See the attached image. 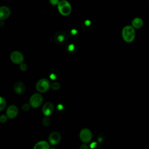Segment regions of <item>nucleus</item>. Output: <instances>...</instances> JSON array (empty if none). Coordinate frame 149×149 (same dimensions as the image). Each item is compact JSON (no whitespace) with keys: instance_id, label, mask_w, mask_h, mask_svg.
I'll return each instance as SVG.
<instances>
[{"instance_id":"obj_1","label":"nucleus","mask_w":149,"mask_h":149,"mask_svg":"<svg viewBox=\"0 0 149 149\" xmlns=\"http://www.w3.org/2000/svg\"><path fill=\"white\" fill-rule=\"evenodd\" d=\"M122 36L126 42L130 43L133 42L136 37L135 29L131 25L125 26L122 29Z\"/></svg>"},{"instance_id":"obj_2","label":"nucleus","mask_w":149,"mask_h":149,"mask_svg":"<svg viewBox=\"0 0 149 149\" xmlns=\"http://www.w3.org/2000/svg\"><path fill=\"white\" fill-rule=\"evenodd\" d=\"M57 7L60 14L65 16L69 15L72 12L71 5L66 0H62L59 1Z\"/></svg>"},{"instance_id":"obj_3","label":"nucleus","mask_w":149,"mask_h":149,"mask_svg":"<svg viewBox=\"0 0 149 149\" xmlns=\"http://www.w3.org/2000/svg\"><path fill=\"white\" fill-rule=\"evenodd\" d=\"M51 83L47 79H41L36 83V88L40 93L47 92L51 88Z\"/></svg>"},{"instance_id":"obj_4","label":"nucleus","mask_w":149,"mask_h":149,"mask_svg":"<svg viewBox=\"0 0 149 149\" xmlns=\"http://www.w3.org/2000/svg\"><path fill=\"white\" fill-rule=\"evenodd\" d=\"M43 102V97L40 93L33 94L29 100V104L31 107L36 108L41 105Z\"/></svg>"},{"instance_id":"obj_5","label":"nucleus","mask_w":149,"mask_h":149,"mask_svg":"<svg viewBox=\"0 0 149 149\" xmlns=\"http://www.w3.org/2000/svg\"><path fill=\"white\" fill-rule=\"evenodd\" d=\"M93 134L91 130L87 128L82 129L79 133V138L84 144L90 142L92 140Z\"/></svg>"},{"instance_id":"obj_6","label":"nucleus","mask_w":149,"mask_h":149,"mask_svg":"<svg viewBox=\"0 0 149 149\" xmlns=\"http://www.w3.org/2000/svg\"><path fill=\"white\" fill-rule=\"evenodd\" d=\"M54 40L57 44L59 45H63L67 42L68 37L64 31H59L55 34Z\"/></svg>"},{"instance_id":"obj_7","label":"nucleus","mask_w":149,"mask_h":149,"mask_svg":"<svg viewBox=\"0 0 149 149\" xmlns=\"http://www.w3.org/2000/svg\"><path fill=\"white\" fill-rule=\"evenodd\" d=\"M10 59L13 63L20 65L23 62L24 56L20 52L15 51L10 54Z\"/></svg>"},{"instance_id":"obj_8","label":"nucleus","mask_w":149,"mask_h":149,"mask_svg":"<svg viewBox=\"0 0 149 149\" xmlns=\"http://www.w3.org/2000/svg\"><path fill=\"white\" fill-rule=\"evenodd\" d=\"M48 140L51 144L55 146L59 144L61 140V135L58 132H51L48 137Z\"/></svg>"},{"instance_id":"obj_9","label":"nucleus","mask_w":149,"mask_h":149,"mask_svg":"<svg viewBox=\"0 0 149 149\" xmlns=\"http://www.w3.org/2000/svg\"><path fill=\"white\" fill-rule=\"evenodd\" d=\"M54 105L51 102L45 103L42 107V112L45 116H50L54 112Z\"/></svg>"},{"instance_id":"obj_10","label":"nucleus","mask_w":149,"mask_h":149,"mask_svg":"<svg viewBox=\"0 0 149 149\" xmlns=\"http://www.w3.org/2000/svg\"><path fill=\"white\" fill-rule=\"evenodd\" d=\"M18 112V108L16 105H10L6 109V116L10 119L15 118L17 115Z\"/></svg>"},{"instance_id":"obj_11","label":"nucleus","mask_w":149,"mask_h":149,"mask_svg":"<svg viewBox=\"0 0 149 149\" xmlns=\"http://www.w3.org/2000/svg\"><path fill=\"white\" fill-rule=\"evenodd\" d=\"M15 92L19 95L23 94L26 91V86L22 81H17L15 83L13 86Z\"/></svg>"},{"instance_id":"obj_12","label":"nucleus","mask_w":149,"mask_h":149,"mask_svg":"<svg viewBox=\"0 0 149 149\" xmlns=\"http://www.w3.org/2000/svg\"><path fill=\"white\" fill-rule=\"evenodd\" d=\"M11 13L10 9L7 6H0V20L8 19Z\"/></svg>"},{"instance_id":"obj_13","label":"nucleus","mask_w":149,"mask_h":149,"mask_svg":"<svg viewBox=\"0 0 149 149\" xmlns=\"http://www.w3.org/2000/svg\"><path fill=\"white\" fill-rule=\"evenodd\" d=\"M143 25V20L141 18L137 17L133 19L132 22V26L134 29H139L141 28Z\"/></svg>"},{"instance_id":"obj_14","label":"nucleus","mask_w":149,"mask_h":149,"mask_svg":"<svg viewBox=\"0 0 149 149\" xmlns=\"http://www.w3.org/2000/svg\"><path fill=\"white\" fill-rule=\"evenodd\" d=\"M33 149H49V144L47 141L41 140L34 145Z\"/></svg>"},{"instance_id":"obj_15","label":"nucleus","mask_w":149,"mask_h":149,"mask_svg":"<svg viewBox=\"0 0 149 149\" xmlns=\"http://www.w3.org/2000/svg\"><path fill=\"white\" fill-rule=\"evenodd\" d=\"M42 123L45 127L48 126L51 123V119L48 116H44L42 120Z\"/></svg>"},{"instance_id":"obj_16","label":"nucleus","mask_w":149,"mask_h":149,"mask_svg":"<svg viewBox=\"0 0 149 149\" xmlns=\"http://www.w3.org/2000/svg\"><path fill=\"white\" fill-rule=\"evenodd\" d=\"M6 105V100L2 97H0V111H2Z\"/></svg>"},{"instance_id":"obj_17","label":"nucleus","mask_w":149,"mask_h":149,"mask_svg":"<svg viewBox=\"0 0 149 149\" xmlns=\"http://www.w3.org/2000/svg\"><path fill=\"white\" fill-rule=\"evenodd\" d=\"M51 88L53 90H58L61 88V84L57 81L53 82L51 84Z\"/></svg>"},{"instance_id":"obj_18","label":"nucleus","mask_w":149,"mask_h":149,"mask_svg":"<svg viewBox=\"0 0 149 149\" xmlns=\"http://www.w3.org/2000/svg\"><path fill=\"white\" fill-rule=\"evenodd\" d=\"M30 107H30V105L29 104L26 103V104H24L22 105V110L24 111H29V110L30 109Z\"/></svg>"},{"instance_id":"obj_19","label":"nucleus","mask_w":149,"mask_h":149,"mask_svg":"<svg viewBox=\"0 0 149 149\" xmlns=\"http://www.w3.org/2000/svg\"><path fill=\"white\" fill-rule=\"evenodd\" d=\"M19 68H20V69L22 71L24 72V71H26L27 69V65L26 63H24L23 62V63H22L21 64H20Z\"/></svg>"},{"instance_id":"obj_20","label":"nucleus","mask_w":149,"mask_h":149,"mask_svg":"<svg viewBox=\"0 0 149 149\" xmlns=\"http://www.w3.org/2000/svg\"><path fill=\"white\" fill-rule=\"evenodd\" d=\"M7 116L6 115H2L0 116V122L1 123H5L7 121Z\"/></svg>"},{"instance_id":"obj_21","label":"nucleus","mask_w":149,"mask_h":149,"mask_svg":"<svg viewBox=\"0 0 149 149\" xmlns=\"http://www.w3.org/2000/svg\"><path fill=\"white\" fill-rule=\"evenodd\" d=\"M79 149H88V146L86 144L84 143V144H83L80 146Z\"/></svg>"},{"instance_id":"obj_22","label":"nucleus","mask_w":149,"mask_h":149,"mask_svg":"<svg viewBox=\"0 0 149 149\" xmlns=\"http://www.w3.org/2000/svg\"><path fill=\"white\" fill-rule=\"evenodd\" d=\"M50 2L53 5H57L59 1H55V0H51V1H50Z\"/></svg>"},{"instance_id":"obj_23","label":"nucleus","mask_w":149,"mask_h":149,"mask_svg":"<svg viewBox=\"0 0 149 149\" xmlns=\"http://www.w3.org/2000/svg\"><path fill=\"white\" fill-rule=\"evenodd\" d=\"M49 149H55V148H49Z\"/></svg>"}]
</instances>
